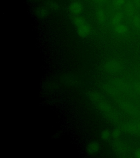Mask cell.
<instances>
[{"label": "cell", "mask_w": 140, "mask_h": 158, "mask_svg": "<svg viewBox=\"0 0 140 158\" xmlns=\"http://www.w3.org/2000/svg\"><path fill=\"white\" fill-rule=\"evenodd\" d=\"M70 10L72 13L77 15L81 12L82 6L80 3L74 2L70 6Z\"/></svg>", "instance_id": "7"}, {"label": "cell", "mask_w": 140, "mask_h": 158, "mask_svg": "<svg viewBox=\"0 0 140 158\" xmlns=\"http://www.w3.org/2000/svg\"><path fill=\"white\" fill-rule=\"evenodd\" d=\"M125 17L124 13L122 11H118L114 13L112 18V24L113 27H116L118 25L122 23L124 18Z\"/></svg>", "instance_id": "3"}, {"label": "cell", "mask_w": 140, "mask_h": 158, "mask_svg": "<svg viewBox=\"0 0 140 158\" xmlns=\"http://www.w3.org/2000/svg\"><path fill=\"white\" fill-rule=\"evenodd\" d=\"M111 133L108 130H105L101 132L100 134V137L103 141H107L110 137Z\"/></svg>", "instance_id": "12"}, {"label": "cell", "mask_w": 140, "mask_h": 158, "mask_svg": "<svg viewBox=\"0 0 140 158\" xmlns=\"http://www.w3.org/2000/svg\"><path fill=\"white\" fill-rule=\"evenodd\" d=\"M131 27L137 31H140V12L138 11L129 21Z\"/></svg>", "instance_id": "2"}, {"label": "cell", "mask_w": 140, "mask_h": 158, "mask_svg": "<svg viewBox=\"0 0 140 158\" xmlns=\"http://www.w3.org/2000/svg\"><path fill=\"white\" fill-rule=\"evenodd\" d=\"M96 2H98L101 3V2H106L107 1V0H95Z\"/></svg>", "instance_id": "19"}, {"label": "cell", "mask_w": 140, "mask_h": 158, "mask_svg": "<svg viewBox=\"0 0 140 158\" xmlns=\"http://www.w3.org/2000/svg\"><path fill=\"white\" fill-rule=\"evenodd\" d=\"M96 16L97 19L100 22H104L106 20V14L103 10H98L96 12Z\"/></svg>", "instance_id": "9"}, {"label": "cell", "mask_w": 140, "mask_h": 158, "mask_svg": "<svg viewBox=\"0 0 140 158\" xmlns=\"http://www.w3.org/2000/svg\"><path fill=\"white\" fill-rule=\"evenodd\" d=\"M136 156L138 158H140V150L138 151L136 153Z\"/></svg>", "instance_id": "18"}, {"label": "cell", "mask_w": 140, "mask_h": 158, "mask_svg": "<svg viewBox=\"0 0 140 158\" xmlns=\"http://www.w3.org/2000/svg\"><path fill=\"white\" fill-rule=\"evenodd\" d=\"M126 2V0H113L112 5L114 7H123Z\"/></svg>", "instance_id": "13"}, {"label": "cell", "mask_w": 140, "mask_h": 158, "mask_svg": "<svg viewBox=\"0 0 140 158\" xmlns=\"http://www.w3.org/2000/svg\"><path fill=\"white\" fill-rule=\"evenodd\" d=\"M72 23L77 28L81 27V26L83 25L84 24H85L86 23V20L83 18L82 17H77L74 18L72 20Z\"/></svg>", "instance_id": "10"}, {"label": "cell", "mask_w": 140, "mask_h": 158, "mask_svg": "<svg viewBox=\"0 0 140 158\" xmlns=\"http://www.w3.org/2000/svg\"><path fill=\"white\" fill-rule=\"evenodd\" d=\"M77 32L80 37H86L90 32V27L89 25L86 23L81 27L77 28Z\"/></svg>", "instance_id": "4"}, {"label": "cell", "mask_w": 140, "mask_h": 158, "mask_svg": "<svg viewBox=\"0 0 140 158\" xmlns=\"http://www.w3.org/2000/svg\"><path fill=\"white\" fill-rule=\"evenodd\" d=\"M120 135H121V132L118 129L113 130L111 133V135L113 138H118L120 136Z\"/></svg>", "instance_id": "15"}, {"label": "cell", "mask_w": 140, "mask_h": 158, "mask_svg": "<svg viewBox=\"0 0 140 158\" xmlns=\"http://www.w3.org/2000/svg\"><path fill=\"white\" fill-rule=\"evenodd\" d=\"M138 11L140 12V0H132Z\"/></svg>", "instance_id": "16"}, {"label": "cell", "mask_w": 140, "mask_h": 158, "mask_svg": "<svg viewBox=\"0 0 140 158\" xmlns=\"http://www.w3.org/2000/svg\"><path fill=\"white\" fill-rule=\"evenodd\" d=\"M123 9L124 15L129 22L131 18L138 12L132 0H126V2L123 6Z\"/></svg>", "instance_id": "1"}, {"label": "cell", "mask_w": 140, "mask_h": 158, "mask_svg": "<svg viewBox=\"0 0 140 158\" xmlns=\"http://www.w3.org/2000/svg\"><path fill=\"white\" fill-rule=\"evenodd\" d=\"M114 30L116 33L121 35L126 34L129 31V28L126 25L121 23L114 27Z\"/></svg>", "instance_id": "6"}, {"label": "cell", "mask_w": 140, "mask_h": 158, "mask_svg": "<svg viewBox=\"0 0 140 158\" xmlns=\"http://www.w3.org/2000/svg\"><path fill=\"white\" fill-rule=\"evenodd\" d=\"M47 10L44 8H39L37 10V14L40 17H46L47 15Z\"/></svg>", "instance_id": "14"}, {"label": "cell", "mask_w": 140, "mask_h": 158, "mask_svg": "<svg viewBox=\"0 0 140 158\" xmlns=\"http://www.w3.org/2000/svg\"><path fill=\"white\" fill-rule=\"evenodd\" d=\"M120 66V64L118 62L112 60L106 63L105 65V68L106 70L109 72H115L119 69Z\"/></svg>", "instance_id": "5"}, {"label": "cell", "mask_w": 140, "mask_h": 158, "mask_svg": "<svg viewBox=\"0 0 140 158\" xmlns=\"http://www.w3.org/2000/svg\"><path fill=\"white\" fill-rule=\"evenodd\" d=\"M100 146L96 142H92L87 147V151L90 154H95L99 151Z\"/></svg>", "instance_id": "8"}, {"label": "cell", "mask_w": 140, "mask_h": 158, "mask_svg": "<svg viewBox=\"0 0 140 158\" xmlns=\"http://www.w3.org/2000/svg\"><path fill=\"white\" fill-rule=\"evenodd\" d=\"M47 5L49 6V8L54 10H60V6L59 3L53 1H49L47 2Z\"/></svg>", "instance_id": "11"}, {"label": "cell", "mask_w": 140, "mask_h": 158, "mask_svg": "<svg viewBox=\"0 0 140 158\" xmlns=\"http://www.w3.org/2000/svg\"><path fill=\"white\" fill-rule=\"evenodd\" d=\"M136 89H137V91L140 93V83L137 84V86L136 87Z\"/></svg>", "instance_id": "17"}]
</instances>
